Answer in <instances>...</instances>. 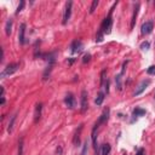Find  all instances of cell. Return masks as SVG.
Wrapping results in <instances>:
<instances>
[{
  "instance_id": "cell-3",
  "label": "cell",
  "mask_w": 155,
  "mask_h": 155,
  "mask_svg": "<svg viewBox=\"0 0 155 155\" xmlns=\"http://www.w3.org/2000/svg\"><path fill=\"white\" fill-rule=\"evenodd\" d=\"M71 7H73V3H71V1L67 3V5H65V11H64V15H63V24H67V22H68L69 18H70Z\"/></svg>"
},
{
  "instance_id": "cell-25",
  "label": "cell",
  "mask_w": 155,
  "mask_h": 155,
  "mask_svg": "<svg viewBox=\"0 0 155 155\" xmlns=\"http://www.w3.org/2000/svg\"><path fill=\"white\" fill-rule=\"evenodd\" d=\"M90 59H91V55L87 53V55L84 56V58H82V62H84V63H87V62H90Z\"/></svg>"
},
{
  "instance_id": "cell-2",
  "label": "cell",
  "mask_w": 155,
  "mask_h": 155,
  "mask_svg": "<svg viewBox=\"0 0 155 155\" xmlns=\"http://www.w3.org/2000/svg\"><path fill=\"white\" fill-rule=\"evenodd\" d=\"M18 69H19V64H18V63H10L9 65H6V68L3 70L1 79H5L6 76H10V75L15 74Z\"/></svg>"
},
{
  "instance_id": "cell-26",
  "label": "cell",
  "mask_w": 155,
  "mask_h": 155,
  "mask_svg": "<svg viewBox=\"0 0 155 155\" xmlns=\"http://www.w3.org/2000/svg\"><path fill=\"white\" fill-rule=\"evenodd\" d=\"M24 4H25L24 1H21V4L18 5V7H17V11H16V13H19L21 11H22V9L24 7Z\"/></svg>"
},
{
  "instance_id": "cell-27",
  "label": "cell",
  "mask_w": 155,
  "mask_h": 155,
  "mask_svg": "<svg viewBox=\"0 0 155 155\" xmlns=\"http://www.w3.org/2000/svg\"><path fill=\"white\" fill-rule=\"evenodd\" d=\"M141 49L142 50H148L149 49V43H148V41H144V43L141 45Z\"/></svg>"
},
{
  "instance_id": "cell-8",
  "label": "cell",
  "mask_w": 155,
  "mask_h": 155,
  "mask_svg": "<svg viewBox=\"0 0 155 155\" xmlns=\"http://www.w3.org/2000/svg\"><path fill=\"white\" fill-rule=\"evenodd\" d=\"M149 84H150V80H149V79H148V80H143L141 84H139V86L136 89V91H135V96H139V95H141L142 92L148 87Z\"/></svg>"
},
{
  "instance_id": "cell-12",
  "label": "cell",
  "mask_w": 155,
  "mask_h": 155,
  "mask_svg": "<svg viewBox=\"0 0 155 155\" xmlns=\"http://www.w3.org/2000/svg\"><path fill=\"white\" fill-rule=\"evenodd\" d=\"M41 109H43V104L38 103V104L35 106V113H34V121L35 122H38V120L41 116Z\"/></svg>"
},
{
  "instance_id": "cell-21",
  "label": "cell",
  "mask_w": 155,
  "mask_h": 155,
  "mask_svg": "<svg viewBox=\"0 0 155 155\" xmlns=\"http://www.w3.org/2000/svg\"><path fill=\"white\" fill-rule=\"evenodd\" d=\"M17 155H23V139H21L18 143V153Z\"/></svg>"
},
{
  "instance_id": "cell-15",
  "label": "cell",
  "mask_w": 155,
  "mask_h": 155,
  "mask_svg": "<svg viewBox=\"0 0 155 155\" xmlns=\"http://www.w3.org/2000/svg\"><path fill=\"white\" fill-rule=\"evenodd\" d=\"M11 32H12V19L10 18L7 19L6 24H5V33H6V35H10Z\"/></svg>"
},
{
  "instance_id": "cell-9",
  "label": "cell",
  "mask_w": 155,
  "mask_h": 155,
  "mask_svg": "<svg viewBox=\"0 0 155 155\" xmlns=\"http://www.w3.org/2000/svg\"><path fill=\"white\" fill-rule=\"evenodd\" d=\"M82 50V43L79 40H75L73 44H71L70 46V51H71V53H79L80 51Z\"/></svg>"
},
{
  "instance_id": "cell-18",
  "label": "cell",
  "mask_w": 155,
  "mask_h": 155,
  "mask_svg": "<svg viewBox=\"0 0 155 155\" xmlns=\"http://www.w3.org/2000/svg\"><path fill=\"white\" fill-rule=\"evenodd\" d=\"M82 130V125H80L79 127V131H76L75 133V137H74V144H79L80 143V132Z\"/></svg>"
},
{
  "instance_id": "cell-13",
  "label": "cell",
  "mask_w": 155,
  "mask_h": 155,
  "mask_svg": "<svg viewBox=\"0 0 155 155\" xmlns=\"http://www.w3.org/2000/svg\"><path fill=\"white\" fill-rule=\"evenodd\" d=\"M100 149H101V155H109L110 150H112V147H110V144L106 143V144H103Z\"/></svg>"
},
{
  "instance_id": "cell-7",
  "label": "cell",
  "mask_w": 155,
  "mask_h": 155,
  "mask_svg": "<svg viewBox=\"0 0 155 155\" xmlns=\"http://www.w3.org/2000/svg\"><path fill=\"white\" fill-rule=\"evenodd\" d=\"M153 29H154L153 21H148V22H146V23L142 25V30H141V32H142V34L147 35V34H150Z\"/></svg>"
},
{
  "instance_id": "cell-11",
  "label": "cell",
  "mask_w": 155,
  "mask_h": 155,
  "mask_svg": "<svg viewBox=\"0 0 155 155\" xmlns=\"http://www.w3.org/2000/svg\"><path fill=\"white\" fill-rule=\"evenodd\" d=\"M138 10H139V3H137V4L135 5V10H133L132 18H131V29L135 28V24H136V18H137V15H138Z\"/></svg>"
},
{
  "instance_id": "cell-4",
  "label": "cell",
  "mask_w": 155,
  "mask_h": 155,
  "mask_svg": "<svg viewBox=\"0 0 155 155\" xmlns=\"http://www.w3.org/2000/svg\"><path fill=\"white\" fill-rule=\"evenodd\" d=\"M64 103H65V106L69 108V109H74L75 108V104H76V102H75V98L74 96L71 95V94H68L65 96L64 98Z\"/></svg>"
},
{
  "instance_id": "cell-16",
  "label": "cell",
  "mask_w": 155,
  "mask_h": 155,
  "mask_svg": "<svg viewBox=\"0 0 155 155\" xmlns=\"http://www.w3.org/2000/svg\"><path fill=\"white\" fill-rule=\"evenodd\" d=\"M122 74H119L115 76V82H116V87H118V90L119 91H121L122 90V84H121V79H122Z\"/></svg>"
},
{
  "instance_id": "cell-28",
  "label": "cell",
  "mask_w": 155,
  "mask_h": 155,
  "mask_svg": "<svg viewBox=\"0 0 155 155\" xmlns=\"http://www.w3.org/2000/svg\"><path fill=\"white\" fill-rule=\"evenodd\" d=\"M136 155H146V152H144L143 148H141V149H138V152H137Z\"/></svg>"
},
{
  "instance_id": "cell-24",
  "label": "cell",
  "mask_w": 155,
  "mask_h": 155,
  "mask_svg": "<svg viewBox=\"0 0 155 155\" xmlns=\"http://www.w3.org/2000/svg\"><path fill=\"white\" fill-rule=\"evenodd\" d=\"M87 146H89V143H87V141L84 143V147H82V152H81V155H86L87 153Z\"/></svg>"
},
{
  "instance_id": "cell-6",
  "label": "cell",
  "mask_w": 155,
  "mask_h": 155,
  "mask_svg": "<svg viewBox=\"0 0 155 155\" xmlns=\"http://www.w3.org/2000/svg\"><path fill=\"white\" fill-rule=\"evenodd\" d=\"M109 113H110V110H109V108H106L104 110H103V113H102V115L100 116V119H98V121L95 124L96 126H98L100 127V125L101 124H104L107 120H108V118H109Z\"/></svg>"
},
{
  "instance_id": "cell-5",
  "label": "cell",
  "mask_w": 155,
  "mask_h": 155,
  "mask_svg": "<svg viewBox=\"0 0 155 155\" xmlns=\"http://www.w3.org/2000/svg\"><path fill=\"white\" fill-rule=\"evenodd\" d=\"M89 108V103H87V92L86 90L81 91V113H85Z\"/></svg>"
},
{
  "instance_id": "cell-29",
  "label": "cell",
  "mask_w": 155,
  "mask_h": 155,
  "mask_svg": "<svg viewBox=\"0 0 155 155\" xmlns=\"http://www.w3.org/2000/svg\"><path fill=\"white\" fill-rule=\"evenodd\" d=\"M96 155H101V149H100V148H98L97 150H96Z\"/></svg>"
},
{
  "instance_id": "cell-10",
  "label": "cell",
  "mask_w": 155,
  "mask_h": 155,
  "mask_svg": "<svg viewBox=\"0 0 155 155\" xmlns=\"http://www.w3.org/2000/svg\"><path fill=\"white\" fill-rule=\"evenodd\" d=\"M24 33H25V24L22 23L19 25V32H18V41L19 44H25V39H24Z\"/></svg>"
},
{
  "instance_id": "cell-17",
  "label": "cell",
  "mask_w": 155,
  "mask_h": 155,
  "mask_svg": "<svg viewBox=\"0 0 155 155\" xmlns=\"http://www.w3.org/2000/svg\"><path fill=\"white\" fill-rule=\"evenodd\" d=\"M103 101H104V94H103V92H100L98 96H97V98L95 100V103H96L97 106H101L102 103H103Z\"/></svg>"
},
{
  "instance_id": "cell-1",
  "label": "cell",
  "mask_w": 155,
  "mask_h": 155,
  "mask_svg": "<svg viewBox=\"0 0 155 155\" xmlns=\"http://www.w3.org/2000/svg\"><path fill=\"white\" fill-rule=\"evenodd\" d=\"M118 5V3H115L114 5H113V7L110 9V11H109V15L104 18V21H103V23L101 25V29H100V32L103 33V34H110L112 32V25H113V19H112V13H113V10L115 9V6Z\"/></svg>"
},
{
  "instance_id": "cell-20",
  "label": "cell",
  "mask_w": 155,
  "mask_h": 155,
  "mask_svg": "<svg viewBox=\"0 0 155 155\" xmlns=\"http://www.w3.org/2000/svg\"><path fill=\"white\" fill-rule=\"evenodd\" d=\"M98 4H100V1H98V0H94V1H92L91 7H90V13H94V12H95V10H96L97 6H98Z\"/></svg>"
},
{
  "instance_id": "cell-23",
  "label": "cell",
  "mask_w": 155,
  "mask_h": 155,
  "mask_svg": "<svg viewBox=\"0 0 155 155\" xmlns=\"http://www.w3.org/2000/svg\"><path fill=\"white\" fill-rule=\"evenodd\" d=\"M147 73L149 75H155V65H150L149 68L147 69Z\"/></svg>"
},
{
  "instance_id": "cell-19",
  "label": "cell",
  "mask_w": 155,
  "mask_h": 155,
  "mask_svg": "<svg viewBox=\"0 0 155 155\" xmlns=\"http://www.w3.org/2000/svg\"><path fill=\"white\" fill-rule=\"evenodd\" d=\"M146 114V110L142 109V108H136L135 110H133V115L135 116H142Z\"/></svg>"
},
{
  "instance_id": "cell-22",
  "label": "cell",
  "mask_w": 155,
  "mask_h": 155,
  "mask_svg": "<svg viewBox=\"0 0 155 155\" xmlns=\"http://www.w3.org/2000/svg\"><path fill=\"white\" fill-rule=\"evenodd\" d=\"M106 73H107L106 70H102L101 73V86H104L106 84Z\"/></svg>"
},
{
  "instance_id": "cell-14",
  "label": "cell",
  "mask_w": 155,
  "mask_h": 155,
  "mask_svg": "<svg viewBox=\"0 0 155 155\" xmlns=\"http://www.w3.org/2000/svg\"><path fill=\"white\" fill-rule=\"evenodd\" d=\"M16 119H17V114L12 115L11 120H10V122H9V126H7V132L9 133H11L13 131V126H15V121H16Z\"/></svg>"
}]
</instances>
